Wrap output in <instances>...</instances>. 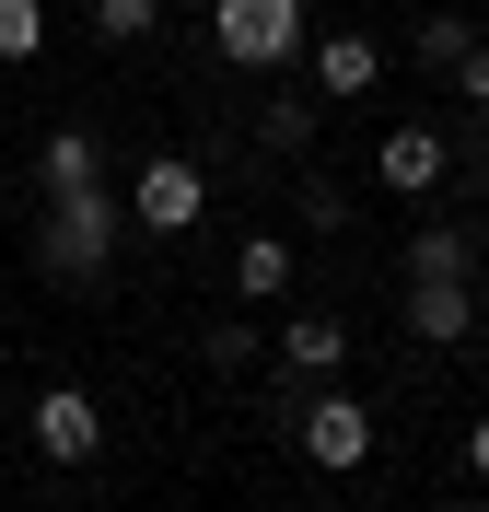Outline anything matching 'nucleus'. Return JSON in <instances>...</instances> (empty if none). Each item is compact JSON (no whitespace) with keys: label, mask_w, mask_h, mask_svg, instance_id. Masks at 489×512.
I'll use <instances>...</instances> for the list:
<instances>
[{"label":"nucleus","mask_w":489,"mask_h":512,"mask_svg":"<svg viewBox=\"0 0 489 512\" xmlns=\"http://www.w3.org/2000/svg\"><path fill=\"white\" fill-rule=\"evenodd\" d=\"M408 47H420V70H455L466 47H478V24H466V12H431V24H408Z\"/></svg>","instance_id":"nucleus-13"},{"label":"nucleus","mask_w":489,"mask_h":512,"mask_svg":"<svg viewBox=\"0 0 489 512\" xmlns=\"http://www.w3.org/2000/svg\"><path fill=\"white\" fill-rule=\"evenodd\" d=\"M35 175H47V198H82V187H105V152H94V128H47Z\"/></svg>","instance_id":"nucleus-10"},{"label":"nucleus","mask_w":489,"mask_h":512,"mask_svg":"<svg viewBox=\"0 0 489 512\" xmlns=\"http://www.w3.org/2000/svg\"><path fill=\"white\" fill-rule=\"evenodd\" d=\"M443 82H455V94H466V105H478V117H489V35H478V47H466L455 70H443Z\"/></svg>","instance_id":"nucleus-18"},{"label":"nucleus","mask_w":489,"mask_h":512,"mask_svg":"<svg viewBox=\"0 0 489 512\" xmlns=\"http://www.w3.org/2000/svg\"><path fill=\"white\" fill-rule=\"evenodd\" d=\"M303 70H315L326 105H361L373 82H385V47H373L361 24H338V35H315V47H303Z\"/></svg>","instance_id":"nucleus-7"},{"label":"nucleus","mask_w":489,"mask_h":512,"mask_svg":"<svg viewBox=\"0 0 489 512\" xmlns=\"http://www.w3.org/2000/svg\"><path fill=\"white\" fill-rule=\"evenodd\" d=\"M408 280H478V245H466L455 222H420L408 233Z\"/></svg>","instance_id":"nucleus-12"},{"label":"nucleus","mask_w":489,"mask_h":512,"mask_svg":"<svg viewBox=\"0 0 489 512\" xmlns=\"http://www.w3.org/2000/svg\"><path fill=\"white\" fill-rule=\"evenodd\" d=\"M408 338H420V350L478 338V280H408Z\"/></svg>","instance_id":"nucleus-8"},{"label":"nucleus","mask_w":489,"mask_h":512,"mask_svg":"<svg viewBox=\"0 0 489 512\" xmlns=\"http://www.w3.org/2000/svg\"><path fill=\"white\" fill-rule=\"evenodd\" d=\"M47 47V0H0V70H24Z\"/></svg>","instance_id":"nucleus-14"},{"label":"nucleus","mask_w":489,"mask_h":512,"mask_svg":"<svg viewBox=\"0 0 489 512\" xmlns=\"http://www.w3.org/2000/svg\"><path fill=\"white\" fill-rule=\"evenodd\" d=\"M233 291H245V303H280V291H292V233H245V245H233Z\"/></svg>","instance_id":"nucleus-11"},{"label":"nucleus","mask_w":489,"mask_h":512,"mask_svg":"<svg viewBox=\"0 0 489 512\" xmlns=\"http://www.w3.org/2000/svg\"><path fill=\"white\" fill-rule=\"evenodd\" d=\"M129 222H152V233H198V222H210V175H198V152H140Z\"/></svg>","instance_id":"nucleus-3"},{"label":"nucleus","mask_w":489,"mask_h":512,"mask_svg":"<svg viewBox=\"0 0 489 512\" xmlns=\"http://www.w3.org/2000/svg\"><path fill=\"white\" fill-rule=\"evenodd\" d=\"M466 466H478V489H489V408H478V431H466Z\"/></svg>","instance_id":"nucleus-19"},{"label":"nucleus","mask_w":489,"mask_h":512,"mask_svg":"<svg viewBox=\"0 0 489 512\" xmlns=\"http://www.w3.org/2000/svg\"><path fill=\"white\" fill-rule=\"evenodd\" d=\"M210 47L233 70H292L315 35H303V0H210Z\"/></svg>","instance_id":"nucleus-2"},{"label":"nucleus","mask_w":489,"mask_h":512,"mask_svg":"<svg viewBox=\"0 0 489 512\" xmlns=\"http://www.w3.org/2000/svg\"><path fill=\"white\" fill-rule=\"evenodd\" d=\"M373 175H385V198H431L443 175H455V140L431 117H396L385 140H373Z\"/></svg>","instance_id":"nucleus-6"},{"label":"nucleus","mask_w":489,"mask_h":512,"mask_svg":"<svg viewBox=\"0 0 489 512\" xmlns=\"http://www.w3.org/2000/svg\"><path fill=\"white\" fill-rule=\"evenodd\" d=\"M478 373H489V326H478Z\"/></svg>","instance_id":"nucleus-20"},{"label":"nucleus","mask_w":489,"mask_h":512,"mask_svg":"<svg viewBox=\"0 0 489 512\" xmlns=\"http://www.w3.org/2000/svg\"><path fill=\"white\" fill-rule=\"evenodd\" d=\"M292 210H303V233H338V222H350V210H338V175H303Z\"/></svg>","instance_id":"nucleus-17"},{"label":"nucleus","mask_w":489,"mask_h":512,"mask_svg":"<svg viewBox=\"0 0 489 512\" xmlns=\"http://www.w3.org/2000/svg\"><path fill=\"white\" fill-rule=\"evenodd\" d=\"M24 431H35V454L47 466H94L105 454V408H94V384H47L24 408Z\"/></svg>","instance_id":"nucleus-4"},{"label":"nucleus","mask_w":489,"mask_h":512,"mask_svg":"<svg viewBox=\"0 0 489 512\" xmlns=\"http://www.w3.org/2000/svg\"><path fill=\"white\" fill-rule=\"evenodd\" d=\"M280 361H292L303 384L350 373V315H292V326H280Z\"/></svg>","instance_id":"nucleus-9"},{"label":"nucleus","mask_w":489,"mask_h":512,"mask_svg":"<svg viewBox=\"0 0 489 512\" xmlns=\"http://www.w3.org/2000/svg\"><path fill=\"white\" fill-rule=\"evenodd\" d=\"M257 140H268V152H303V140H315V105H303V94H268L257 105Z\"/></svg>","instance_id":"nucleus-15"},{"label":"nucleus","mask_w":489,"mask_h":512,"mask_svg":"<svg viewBox=\"0 0 489 512\" xmlns=\"http://www.w3.org/2000/svg\"><path fill=\"white\" fill-rule=\"evenodd\" d=\"M117 222H129V198H105V187L47 198V222H35V268H47V280H105V268H117Z\"/></svg>","instance_id":"nucleus-1"},{"label":"nucleus","mask_w":489,"mask_h":512,"mask_svg":"<svg viewBox=\"0 0 489 512\" xmlns=\"http://www.w3.org/2000/svg\"><path fill=\"white\" fill-rule=\"evenodd\" d=\"M303 454H315L326 478H361V466H373V408L338 396V384H315V396H303Z\"/></svg>","instance_id":"nucleus-5"},{"label":"nucleus","mask_w":489,"mask_h":512,"mask_svg":"<svg viewBox=\"0 0 489 512\" xmlns=\"http://www.w3.org/2000/svg\"><path fill=\"white\" fill-rule=\"evenodd\" d=\"M478 326H489V280H478Z\"/></svg>","instance_id":"nucleus-21"},{"label":"nucleus","mask_w":489,"mask_h":512,"mask_svg":"<svg viewBox=\"0 0 489 512\" xmlns=\"http://www.w3.org/2000/svg\"><path fill=\"white\" fill-rule=\"evenodd\" d=\"M152 24H163V0H94V35H105V47H140Z\"/></svg>","instance_id":"nucleus-16"}]
</instances>
